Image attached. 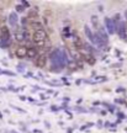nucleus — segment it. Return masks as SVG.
<instances>
[{"label": "nucleus", "instance_id": "f257e3e1", "mask_svg": "<svg viewBox=\"0 0 127 133\" xmlns=\"http://www.w3.org/2000/svg\"><path fill=\"white\" fill-rule=\"evenodd\" d=\"M48 39V36L47 33H46V31L45 30H36L35 32H33L32 35V41L33 43L36 44V46H40V47H42V46H45V43L47 42Z\"/></svg>", "mask_w": 127, "mask_h": 133}, {"label": "nucleus", "instance_id": "f03ea898", "mask_svg": "<svg viewBox=\"0 0 127 133\" xmlns=\"http://www.w3.org/2000/svg\"><path fill=\"white\" fill-rule=\"evenodd\" d=\"M27 51H28V47H26V46H19V47L16 48V51H15V54L19 58H26L27 57Z\"/></svg>", "mask_w": 127, "mask_h": 133}, {"label": "nucleus", "instance_id": "7ed1b4c3", "mask_svg": "<svg viewBox=\"0 0 127 133\" xmlns=\"http://www.w3.org/2000/svg\"><path fill=\"white\" fill-rule=\"evenodd\" d=\"M105 22H106V27H107L109 32L110 33H113L116 31V24L113 20H110V19H105Z\"/></svg>", "mask_w": 127, "mask_h": 133}, {"label": "nucleus", "instance_id": "20e7f679", "mask_svg": "<svg viewBox=\"0 0 127 133\" xmlns=\"http://www.w3.org/2000/svg\"><path fill=\"white\" fill-rule=\"evenodd\" d=\"M35 63L37 66H45L46 65V56L45 54H38L36 59H35Z\"/></svg>", "mask_w": 127, "mask_h": 133}, {"label": "nucleus", "instance_id": "39448f33", "mask_svg": "<svg viewBox=\"0 0 127 133\" xmlns=\"http://www.w3.org/2000/svg\"><path fill=\"white\" fill-rule=\"evenodd\" d=\"M38 56L37 51H36V48L33 47H28V51H27V58L30 59H36V57Z\"/></svg>", "mask_w": 127, "mask_h": 133}, {"label": "nucleus", "instance_id": "423d86ee", "mask_svg": "<svg viewBox=\"0 0 127 133\" xmlns=\"http://www.w3.org/2000/svg\"><path fill=\"white\" fill-rule=\"evenodd\" d=\"M6 37H9V32H8V30L5 29V27H3V29L0 27V39H1V38L4 39V38H6Z\"/></svg>", "mask_w": 127, "mask_h": 133}, {"label": "nucleus", "instance_id": "0eeeda50", "mask_svg": "<svg viewBox=\"0 0 127 133\" xmlns=\"http://www.w3.org/2000/svg\"><path fill=\"white\" fill-rule=\"evenodd\" d=\"M9 21L10 24L12 25V26H15L16 25V22H17V16H16V14H10V17H9Z\"/></svg>", "mask_w": 127, "mask_h": 133}, {"label": "nucleus", "instance_id": "6e6552de", "mask_svg": "<svg viewBox=\"0 0 127 133\" xmlns=\"http://www.w3.org/2000/svg\"><path fill=\"white\" fill-rule=\"evenodd\" d=\"M17 10H19V11H21V10H24V8H21V6L19 5V8H17Z\"/></svg>", "mask_w": 127, "mask_h": 133}, {"label": "nucleus", "instance_id": "1a4fd4ad", "mask_svg": "<svg viewBox=\"0 0 127 133\" xmlns=\"http://www.w3.org/2000/svg\"><path fill=\"white\" fill-rule=\"evenodd\" d=\"M126 15H127V11H126Z\"/></svg>", "mask_w": 127, "mask_h": 133}]
</instances>
